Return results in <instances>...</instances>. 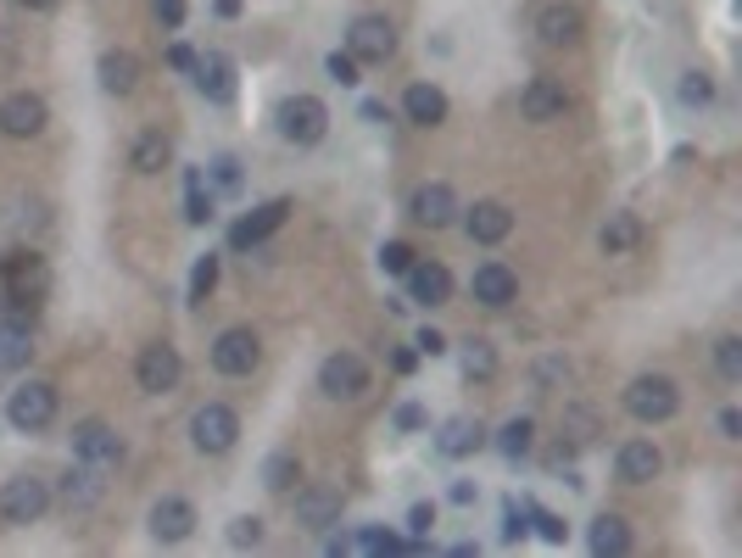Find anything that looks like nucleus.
Here are the masks:
<instances>
[{"label": "nucleus", "instance_id": "nucleus-1", "mask_svg": "<svg viewBox=\"0 0 742 558\" xmlns=\"http://www.w3.org/2000/svg\"><path fill=\"white\" fill-rule=\"evenodd\" d=\"M676 408H681V391H676L670 375H642V380L625 386V413L642 418V425H665Z\"/></svg>", "mask_w": 742, "mask_h": 558}, {"label": "nucleus", "instance_id": "nucleus-2", "mask_svg": "<svg viewBox=\"0 0 742 558\" xmlns=\"http://www.w3.org/2000/svg\"><path fill=\"white\" fill-rule=\"evenodd\" d=\"M45 508H51V486L34 481V475H17L0 486V520L7 525H34Z\"/></svg>", "mask_w": 742, "mask_h": 558}, {"label": "nucleus", "instance_id": "nucleus-3", "mask_svg": "<svg viewBox=\"0 0 742 558\" xmlns=\"http://www.w3.org/2000/svg\"><path fill=\"white\" fill-rule=\"evenodd\" d=\"M7 418L17 430H45L57 418V386H45V380H28L7 397Z\"/></svg>", "mask_w": 742, "mask_h": 558}, {"label": "nucleus", "instance_id": "nucleus-4", "mask_svg": "<svg viewBox=\"0 0 742 558\" xmlns=\"http://www.w3.org/2000/svg\"><path fill=\"white\" fill-rule=\"evenodd\" d=\"M324 129H330V112H324L318 96H291L280 107V134L291 140V146H318Z\"/></svg>", "mask_w": 742, "mask_h": 558}, {"label": "nucleus", "instance_id": "nucleus-5", "mask_svg": "<svg viewBox=\"0 0 742 558\" xmlns=\"http://www.w3.org/2000/svg\"><path fill=\"white\" fill-rule=\"evenodd\" d=\"M45 123H51V107H45V96H34V89H12V96L0 101V134L34 140Z\"/></svg>", "mask_w": 742, "mask_h": 558}, {"label": "nucleus", "instance_id": "nucleus-6", "mask_svg": "<svg viewBox=\"0 0 742 558\" xmlns=\"http://www.w3.org/2000/svg\"><path fill=\"white\" fill-rule=\"evenodd\" d=\"M318 391L324 397H363L368 391V363L357 352H330L318 363Z\"/></svg>", "mask_w": 742, "mask_h": 558}, {"label": "nucleus", "instance_id": "nucleus-7", "mask_svg": "<svg viewBox=\"0 0 742 558\" xmlns=\"http://www.w3.org/2000/svg\"><path fill=\"white\" fill-rule=\"evenodd\" d=\"M0 279H7V302L12 307H34L39 296H45V286H51V274H45V263L39 257H23V252H12L7 263H0Z\"/></svg>", "mask_w": 742, "mask_h": 558}, {"label": "nucleus", "instance_id": "nucleus-8", "mask_svg": "<svg viewBox=\"0 0 742 558\" xmlns=\"http://www.w3.org/2000/svg\"><path fill=\"white\" fill-rule=\"evenodd\" d=\"M191 436H196L202 452H229V447H235V436H241V418H235V408L207 402V408H196V418H191Z\"/></svg>", "mask_w": 742, "mask_h": 558}, {"label": "nucleus", "instance_id": "nucleus-9", "mask_svg": "<svg viewBox=\"0 0 742 558\" xmlns=\"http://www.w3.org/2000/svg\"><path fill=\"white\" fill-rule=\"evenodd\" d=\"M257 363H263V347H257L252 330H223V336L212 341V368H218V375H229V380L252 375Z\"/></svg>", "mask_w": 742, "mask_h": 558}, {"label": "nucleus", "instance_id": "nucleus-10", "mask_svg": "<svg viewBox=\"0 0 742 558\" xmlns=\"http://www.w3.org/2000/svg\"><path fill=\"white\" fill-rule=\"evenodd\" d=\"M179 375H184V357H179V347H168V341H157V347H146L141 352V363H134V380H141V391H173L179 386Z\"/></svg>", "mask_w": 742, "mask_h": 558}, {"label": "nucleus", "instance_id": "nucleus-11", "mask_svg": "<svg viewBox=\"0 0 742 558\" xmlns=\"http://www.w3.org/2000/svg\"><path fill=\"white\" fill-rule=\"evenodd\" d=\"M346 51H352L357 62H391V51H397V28H391L386 17H357L352 34H346Z\"/></svg>", "mask_w": 742, "mask_h": 558}, {"label": "nucleus", "instance_id": "nucleus-12", "mask_svg": "<svg viewBox=\"0 0 742 558\" xmlns=\"http://www.w3.org/2000/svg\"><path fill=\"white\" fill-rule=\"evenodd\" d=\"M285 213H291V202H285V196L263 202L257 213H246V218H241L235 229H229V246H235V252H252V246H263V241L273 235V229L285 223Z\"/></svg>", "mask_w": 742, "mask_h": 558}, {"label": "nucleus", "instance_id": "nucleus-13", "mask_svg": "<svg viewBox=\"0 0 742 558\" xmlns=\"http://www.w3.org/2000/svg\"><path fill=\"white\" fill-rule=\"evenodd\" d=\"M296 525L302 531H336L341 525V492H330V486L296 492Z\"/></svg>", "mask_w": 742, "mask_h": 558}, {"label": "nucleus", "instance_id": "nucleus-14", "mask_svg": "<svg viewBox=\"0 0 742 558\" xmlns=\"http://www.w3.org/2000/svg\"><path fill=\"white\" fill-rule=\"evenodd\" d=\"M615 470H620V481H625V486H647V481H659L665 452H659L654 441H625V447L615 452Z\"/></svg>", "mask_w": 742, "mask_h": 558}, {"label": "nucleus", "instance_id": "nucleus-15", "mask_svg": "<svg viewBox=\"0 0 742 558\" xmlns=\"http://www.w3.org/2000/svg\"><path fill=\"white\" fill-rule=\"evenodd\" d=\"M470 291H475L481 307H508V302L520 296V279H514V268H508V263H481L475 279H470Z\"/></svg>", "mask_w": 742, "mask_h": 558}, {"label": "nucleus", "instance_id": "nucleus-16", "mask_svg": "<svg viewBox=\"0 0 742 558\" xmlns=\"http://www.w3.org/2000/svg\"><path fill=\"white\" fill-rule=\"evenodd\" d=\"M196 531V502L191 497H157L151 508V536L157 542H184Z\"/></svg>", "mask_w": 742, "mask_h": 558}, {"label": "nucleus", "instance_id": "nucleus-17", "mask_svg": "<svg viewBox=\"0 0 742 558\" xmlns=\"http://www.w3.org/2000/svg\"><path fill=\"white\" fill-rule=\"evenodd\" d=\"M73 452H78L84 463H96V470H112V463L123 458V441L101 425V418H89V425L73 430Z\"/></svg>", "mask_w": 742, "mask_h": 558}, {"label": "nucleus", "instance_id": "nucleus-18", "mask_svg": "<svg viewBox=\"0 0 742 558\" xmlns=\"http://www.w3.org/2000/svg\"><path fill=\"white\" fill-rule=\"evenodd\" d=\"M413 223H425V229H447L452 223V213H458V196H452V184H419V191H413Z\"/></svg>", "mask_w": 742, "mask_h": 558}, {"label": "nucleus", "instance_id": "nucleus-19", "mask_svg": "<svg viewBox=\"0 0 742 558\" xmlns=\"http://www.w3.org/2000/svg\"><path fill=\"white\" fill-rule=\"evenodd\" d=\"M536 34H542V45H575V39L586 34V17H581V7L552 0V7L536 12Z\"/></svg>", "mask_w": 742, "mask_h": 558}, {"label": "nucleus", "instance_id": "nucleus-20", "mask_svg": "<svg viewBox=\"0 0 742 558\" xmlns=\"http://www.w3.org/2000/svg\"><path fill=\"white\" fill-rule=\"evenodd\" d=\"M564 84L559 78H531L525 84V96H520V112L531 118V123H552V118H564Z\"/></svg>", "mask_w": 742, "mask_h": 558}, {"label": "nucleus", "instance_id": "nucleus-21", "mask_svg": "<svg viewBox=\"0 0 742 558\" xmlns=\"http://www.w3.org/2000/svg\"><path fill=\"white\" fill-rule=\"evenodd\" d=\"M196 84H202V96L207 101H229L235 96V62H229L223 51H207V57H196Z\"/></svg>", "mask_w": 742, "mask_h": 558}, {"label": "nucleus", "instance_id": "nucleus-22", "mask_svg": "<svg viewBox=\"0 0 742 558\" xmlns=\"http://www.w3.org/2000/svg\"><path fill=\"white\" fill-rule=\"evenodd\" d=\"M408 296L413 302H425V307H441L452 296V274L441 263H413L408 268Z\"/></svg>", "mask_w": 742, "mask_h": 558}, {"label": "nucleus", "instance_id": "nucleus-23", "mask_svg": "<svg viewBox=\"0 0 742 558\" xmlns=\"http://www.w3.org/2000/svg\"><path fill=\"white\" fill-rule=\"evenodd\" d=\"M402 112H408V123H419V129L447 123V89L441 84H413L402 96Z\"/></svg>", "mask_w": 742, "mask_h": 558}, {"label": "nucleus", "instance_id": "nucleus-24", "mask_svg": "<svg viewBox=\"0 0 742 558\" xmlns=\"http://www.w3.org/2000/svg\"><path fill=\"white\" fill-rule=\"evenodd\" d=\"M508 229H514V213H508L502 202H475V213H470V241L497 246V241H508Z\"/></svg>", "mask_w": 742, "mask_h": 558}, {"label": "nucleus", "instance_id": "nucleus-25", "mask_svg": "<svg viewBox=\"0 0 742 558\" xmlns=\"http://www.w3.org/2000/svg\"><path fill=\"white\" fill-rule=\"evenodd\" d=\"M586 547H592L597 558H620V553H631V525H625L620 514H597L592 531H586Z\"/></svg>", "mask_w": 742, "mask_h": 558}, {"label": "nucleus", "instance_id": "nucleus-26", "mask_svg": "<svg viewBox=\"0 0 742 558\" xmlns=\"http://www.w3.org/2000/svg\"><path fill=\"white\" fill-rule=\"evenodd\" d=\"M173 162V140L162 129H146L141 140H134V151H129V168L134 173H162Z\"/></svg>", "mask_w": 742, "mask_h": 558}, {"label": "nucleus", "instance_id": "nucleus-27", "mask_svg": "<svg viewBox=\"0 0 742 558\" xmlns=\"http://www.w3.org/2000/svg\"><path fill=\"white\" fill-rule=\"evenodd\" d=\"M28 357H34V336H28V324H17V318H0V368H28Z\"/></svg>", "mask_w": 742, "mask_h": 558}, {"label": "nucleus", "instance_id": "nucleus-28", "mask_svg": "<svg viewBox=\"0 0 742 558\" xmlns=\"http://www.w3.org/2000/svg\"><path fill=\"white\" fill-rule=\"evenodd\" d=\"M481 441H486L481 418H447V425H441V436H436V447H441L447 458H470Z\"/></svg>", "mask_w": 742, "mask_h": 558}, {"label": "nucleus", "instance_id": "nucleus-29", "mask_svg": "<svg viewBox=\"0 0 742 558\" xmlns=\"http://www.w3.org/2000/svg\"><path fill=\"white\" fill-rule=\"evenodd\" d=\"M101 84L112 89V96H129V89L141 84V57H129V51H107V57H101Z\"/></svg>", "mask_w": 742, "mask_h": 558}, {"label": "nucleus", "instance_id": "nucleus-30", "mask_svg": "<svg viewBox=\"0 0 742 558\" xmlns=\"http://www.w3.org/2000/svg\"><path fill=\"white\" fill-rule=\"evenodd\" d=\"M603 252L609 257H625V252H636V241H642V223H636V213H615L609 223H603Z\"/></svg>", "mask_w": 742, "mask_h": 558}, {"label": "nucleus", "instance_id": "nucleus-31", "mask_svg": "<svg viewBox=\"0 0 742 558\" xmlns=\"http://www.w3.org/2000/svg\"><path fill=\"white\" fill-rule=\"evenodd\" d=\"M62 497H68V508H89V502H101V470H96V463H78V470H68Z\"/></svg>", "mask_w": 742, "mask_h": 558}, {"label": "nucleus", "instance_id": "nucleus-32", "mask_svg": "<svg viewBox=\"0 0 742 558\" xmlns=\"http://www.w3.org/2000/svg\"><path fill=\"white\" fill-rule=\"evenodd\" d=\"M296 481H302V463H296V452H291V447L268 452V463H263V486H268V492H291Z\"/></svg>", "mask_w": 742, "mask_h": 558}, {"label": "nucleus", "instance_id": "nucleus-33", "mask_svg": "<svg viewBox=\"0 0 742 558\" xmlns=\"http://www.w3.org/2000/svg\"><path fill=\"white\" fill-rule=\"evenodd\" d=\"M184 218H191V223L212 218V191H207L202 173H184Z\"/></svg>", "mask_w": 742, "mask_h": 558}, {"label": "nucleus", "instance_id": "nucleus-34", "mask_svg": "<svg viewBox=\"0 0 742 558\" xmlns=\"http://www.w3.org/2000/svg\"><path fill=\"white\" fill-rule=\"evenodd\" d=\"M531 441H536V425H531V418H508V425L497 430L502 458H525V452H531Z\"/></svg>", "mask_w": 742, "mask_h": 558}, {"label": "nucleus", "instance_id": "nucleus-35", "mask_svg": "<svg viewBox=\"0 0 742 558\" xmlns=\"http://www.w3.org/2000/svg\"><path fill=\"white\" fill-rule=\"evenodd\" d=\"M463 375H470V380H491V375H497L491 341H463Z\"/></svg>", "mask_w": 742, "mask_h": 558}, {"label": "nucleus", "instance_id": "nucleus-36", "mask_svg": "<svg viewBox=\"0 0 742 558\" xmlns=\"http://www.w3.org/2000/svg\"><path fill=\"white\" fill-rule=\"evenodd\" d=\"M341 553H402V536H391V531H380V525H368V531L346 536Z\"/></svg>", "mask_w": 742, "mask_h": 558}, {"label": "nucleus", "instance_id": "nucleus-37", "mask_svg": "<svg viewBox=\"0 0 742 558\" xmlns=\"http://www.w3.org/2000/svg\"><path fill=\"white\" fill-rule=\"evenodd\" d=\"M212 286H218V257L207 252V257H196V268H191V302H207Z\"/></svg>", "mask_w": 742, "mask_h": 558}, {"label": "nucleus", "instance_id": "nucleus-38", "mask_svg": "<svg viewBox=\"0 0 742 558\" xmlns=\"http://www.w3.org/2000/svg\"><path fill=\"white\" fill-rule=\"evenodd\" d=\"M715 363H720L726 380H742V341H737V336H720V341H715Z\"/></svg>", "mask_w": 742, "mask_h": 558}, {"label": "nucleus", "instance_id": "nucleus-39", "mask_svg": "<svg viewBox=\"0 0 742 558\" xmlns=\"http://www.w3.org/2000/svg\"><path fill=\"white\" fill-rule=\"evenodd\" d=\"M681 101H686V107H709V101H715V84H709V73L692 68V73L681 78Z\"/></svg>", "mask_w": 742, "mask_h": 558}, {"label": "nucleus", "instance_id": "nucleus-40", "mask_svg": "<svg viewBox=\"0 0 742 558\" xmlns=\"http://www.w3.org/2000/svg\"><path fill=\"white\" fill-rule=\"evenodd\" d=\"M413 263H419V252H413L408 241H386V246H380V268H386V274H408Z\"/></svg>", "mask_w": 742, "mask_h": 558}, {"label": "nucleus", "instance_id": "nucleus-41", "mask_svg": "<svg viewBox=\"0 0 742 558\" xmlns=\"http://www.w3.org/2000/svg\"><path fill=\"white\" fill-rule=\"evenodd\" d=\"M531 531V502H508V514H502V542H520Z\"/></svg>", "mask_w": 742, "mask_h": 558}, {"label": "nucleus", "instance_id": "nucleus-42", "mask_svg": "<svg viewBox=\"0 0 742 558\" xmlns=\"http://www.w3.org/2000/svg\"><path fill=\"white\" fill-rule=\"evenodd\" d=\"M324 68H330V78H336V84H357V78H363V73H357L363 62H357L352 51H330V62H324Z\"/></svg>", "mask_w": 742, "mask_h": 558}, {"label": "nucleus", "instance_id": "nucleus-43", "mask_svg": "<svg viewBox=\"0 0 742 558\" xmlns=\"http://www.w3.org/2000/svg\"><path fill=\"white\" fill-rule=\"evenodd\" d=\"M229 542H235V547H257V542H263V520H257V514H241L235 525H229Z\"/></svg>", "mask_w": 742, "mask_h": 558}, {"label": "nucleus", "instance_id": "nucleus-44", "mask_svg": "<svg viewBox=\"0 0 742 558\" xmlns=\"http://www.w3.org/2000/svg\"><path fill=\"white\" fill-rule=\"evenodd\" d=\"M531 520H536V531H542V542H552V547H559V542L570 536V525H564L559 514H542V508H531Z\"/></svg>", "mask_w": 742, "mask_h": 558}, {"label": "nucleus", "instance_id": "nucleus-45", "mask_svg": "<svg viewBox=\"0 0 742 558\" xmlns=\"http://www.w3.org/2000/svg\"><path fill=\"white\" fill-rule=\"evenodd\" d=\"M212 184H218V191H241V162L235 157H218L212 162Z\"/></svg>", "mask_w": 742, "mask_h": 558}, {"label": "nucleus", "instance_id": "nucleus-46", "mask_svg": "<svg viewBox=\"0 0 742 558\" xmlns=\"http://www.w3.org/2000/svg\"><path fill=\"white\" fill-rule=\"evenodd\" d=\"M413 352H419V357H441V352H447V336H441V330H430V324H425V330L413 336Z\"/></svg>", "mask_w": 742, "mask_h": 558}, {"label": "nucleus", "instance_id": "nucleus-47", "mask_svg": "<svg viewBox=\"0 0 742 558\" xmlns=\"http://www.w3.org/2000/svg\"><path fill=\"white\" fill-rule=\"evenodd\" d=\"M430 525H436V508H430V502H413L408 531H413V536H430Z\"/></svg>", "mask_w": 742, "mask_h": 558}, {"label": "nucleus", "instance_id": "nucleus-48", "mask_svg": "<svg viewBox=\"0 0 742 558\" xmlns=\"http://www.w3.org/2000/svg\"><path fill=\"white\" fill-rule=\"evenodd\" d=\"M151 12H157V23L179 28V23H184V0H151Z\"/></svg>", "mask_w": 742, "mask_h": 558}, {"label": "nucleus", "instance_id": "nucleus-49", "mask_svg": "<svg viewBox=\"0 0 742 558\" xmlns=\"http://www.w3.org/2000/svg\"><path fill=\"white\" fill-rule=\"evenodd\" d=\"M397 430H425V408L419 402H402L397 408Z\"/></svg>", "mask_w": 742, "mask_h": 558}, {"label": "nucleus", "instance_id": "nucleus-50", "mask_svg": "<svg viewBox=\"0 0 742 558\" xmlns=\"http://www.w3.org/2000/svg\"><path fill=\"white\" fill-rule=\"evenodd\" d=\"M168 68L191 73V68H196V51H191V45H168Z\"/></svg>", "mask_w": 742, "mask_h": 558}, {"label": "nucleus", "instance_id": "nucleus-51", "mask_svg": "<svg viewBox=\"0 0 742 558\" xmlns=\"http://www.w3.org/2000/svg\"><path fill=\"white\" fill-rule=\"evenodd\" d=\"M720 436H726V441H737V436H742V413H737V408H726V413H720Z\"/></svg>", "mask_w": 742, "mask_h": 558}, {"label": "nucleus", "instance_id": "nucleus-52", "mask_svg": "<svg viewBox=\"0 0 742 558\" xmlns=\"http://www.w3.org/2000/svg\"><path fill=\"white\" fill-rule=\"evenodd\" d=\"M547 463H552V470H570V463H575V447H570V441H559V447L547 452Z\"/></svg>", "mask_w": 742, "mask_h": 558}, {"label": "nucleus", "instance_id": "nucleus-53", "mask_svg": "<svg viewBox=\"0 0 742 558\" xmlns=\"http://www.w3.org/2000/svg\"><path fill=\"white\" fill-rule=\"evenodd\" d=\"M391 363H397V375H413V368H419V352H413V347H402Z\"/></svg>", "mask_w": 742, "mask_h": 558}, {"label": "nucleus", "instance_id": "nucleus-54", "mask_svg": "<svg viewBox=\"0 0 742 558\" xmlns=\"http://www.w3.org/2000/svg\"><path fill=\"white\" fill-rule=\"evenodd\" d=\"M452 502H458V508H470V502H475V486H470V481H458V486H452Z\"/></svg>", "mask_w": 742, "mask_h": 558}, {"label": "nucleus", "instance_id": "nucleus-55", "mask_svg": "<svg viewBox=\"0 0 742 558\" xmlns=\"http://www.w3.org/2000/svg\"><path fill=\"white\" fill-rule=\"evenodd\" d=\"M363 118H368V123H386V118H391V112H386V107H380V101H363Z\"/></svg>", "mask_w": 742, "mask_h": 558}, {"label": "nucleus", "instance_id": "nucleus-56", "mask_svg": "<svg viewBox=\"0 0 742 558\" xmlns=\"http://www.w3.org/2000/svg\"><path fill=\"white\" fill-rule=\"evenodd\" d=\"M17 7H28V12H51L57 0H17Z\"/></svg>", "mask_w": 742, "mask_h": 558}, {"label": "nucleus", "instance_id": "nucleus-57", "mask_svg": "<svg viewBox=\"0 0 742 558\" xmlns=\"http://www.w3.org/2000/svg\"><path fill=\"white\" fill-rule=\"evenodd\" d=\"M241 12V0H218V17H235Z\"/></svg>", "mask_w": 742, "mask_h": 558}]
</instances>
